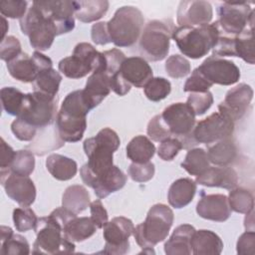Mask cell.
Returning a JSON list of instances; mask_svg holds the SVG:
<instances>
[{
	"label": "cell",
	"mask_w": 255,
	"mask_h": 255,
	"mask_svg": "<svg viewBox=\"0 0 255 255\" xmlns=\"http://www.w3.org/2000/svg\"><path fill=\"white\" fill-rule=\"evenodd\" d=\"M77 214L59 207L53 210L48 216L38 218L35 227L36 240L33 245L34 254H60L75 251L74 242L64 235V228L67 223L76 217Z\"/></svg>",
	"instance_id": "cell-1"
},
{
	"label": "cell",
	"mask_w": 255,
	"mask_h": 255,
	"mask_svg": "<svg viewBox=\"0 0 255 255\" xmlns=\"http://www.w3.org/2000/svg\"><path fill=\"white\" fill-rule=\"evenodd\" d=\"M90 111L83 90H76L66 96L56 118V128L63 141L76 142L82 139L87 128L86 116Z\"/></svg>",
	"instance_id": "cell-2"
},
{
	"label": "cell",
	"mask_w": 255,
	"mask_h": 255,
	"mask_svg": "<svg viewBox=\"0 0 255 255\" xmlns=\"http://www.w3.org/2000/svg\"><path fill=\"white\" fill-rule=\"evenodd\" d=\"M173 212L165 204L157 203L152 205L144 222L134 227L133 236L143 253H154L153 247L163 241L172 226Z\"/></svg>",
	"instance_id": "cell-3"
},
{
	"label": "cell",
	"mask_w": 255,
	"mask_h": 255,
	"mask_svg": "<svg viewBox=\"0 0 255 255\" xmlns=\"http://www.w3.org/2000/svg\"><path fill=\"white\" fill-rule=\"evenodd\" d=\"M121 144L118 133L110 128H104L96 136L84 141V150L88 162L81 168L92 175H100L108 171L113 165V154Z\"/></svg>",
	"instance_id": "cell-4"
},
{
	"label": "cell",
	"mask_w": 255,
	"mask_h": 255,
	"mask_svg": "<svg viewBox=\"0 0 255 255\" xmlns=\"http://www.w3.org/2000/svg\"><path fill=\"white\" fill-rule=\"evenodd\" d=\"M217 37L218 29L214 22L200 26H179L174 28L171 38L184 56L199 59L214 47Z\"/></svg>",
	"instance_id": "cell-5"
},
{
	"label": "cell",
	"mask_w": 255,
	"mask_h": 255,
	"mask_svg": "<svg viewBox=\"0 0 255 255\" xmlns=\"http://www.w3.org/2000/svg\"><path fill=\"white\" fill-rule=\"evenodd\" d=\"M143 16L134 6L119 8L113 18L107 22L111 41L117 47H130L140 37L143 27Z\"/></svg>",
	"instance_id": "cell-6"
},
{
	"label": "cell",
	"mask_w": 255,
	"mask_h": 255,
	"mask_svg": "<svg viewBox=\"0 0 255 255\" xmlns=\"http://www.w3.org/2000/svg\"><path fill=\"white\" fill-rule=\"evenodd\" d=\"M174 28L171 20H152L144 26L138 39V49L144 60L156 62L167 56Z\"/></svg>",
	"instance_id": "cell-7"
},
{
	"label": "cell",
	"mask_w": 255,
	"mask_h": 255,
	"mask_svg": "<svg viewBox=\"0 0 255 255\" xmlns=\"http://www.w3.org/2000/svg\"><path fill=\"white\" fill-rule=\"evenodd\" d=\"M59 71L70 79H80L91 72L106 70V60L103 53L98 52L93 45L82 42L76 45L73 55L62 59L58 65Z\"/></svg>",
	"instance_id": "cell-8"
},
{
	"label": "cell",
	"mask_w": 255,
	"mask_h": 255,
	"mask_svg": "<svg viewBox=\"0 0 255 255\" xmlns=\"http://www.w3.org/2000/svg\"><path fill=\"white\" fill-rule=\"evenodd\" d=\"M58 98L38 92L25 94L22 110L17 118L38 128L51 126L57 118Z\"/></svg>",
	"instance_id": "cell-9"
},
{
	"label": "cell",
	"mask_w": 255,
	"mask_h": 255,
	"mask_svg": "<svg viewBox=\"0 0 255 255\" xmlns=\"http://www.w3.org/2000/svg\"><path fill=\"white\" fill-rule=\"evenodd\" d=\"M161 118L170 134L180 140L183 148H190L198 144L192 135L195 115L186 103L171 104L163 110Z\"/></svg>",
	"instance_id": "cell-10"
},
{
	"label": "cell",
	"mask_w": 255,
	"mask_h": 255,
	"mask_svg": "<svg viewBox=\"0 0 255 255\" xmlns=\"http://www.w3.org/2000/svg\"><path fill=\"white\" fill-rule=\"evenodd\" d=\"M20 28L29 37L31 46L40 51L49 50L57 36L54 25L33 4L20 19Z\"/></svg>",
	"instance_id": "cell-11"
},
{
	"label": "cell",
	"mask_w": 255,
	"mask_h": 255,
	"mask_svg": "<svg viewBox=\"0 0 255 255\" xmlns=\"http://www.w3.org/2000/svg\"><path fill=\"white\" fill-rule=\"evenodd\" d=\"M218 27L225 33L237 36L254 21V12L247 2H223L217 9Z\"/></svg>",
	"instance_id": "cell-12"
},
{
	"label": "cell",
	"mask_w": 255,
	"mask_h": 255,
	"mask_svg": "<svg viewBox=\"0 0 255 255\" xmlns=\"http://www.w3.org/2000/svg\"><path fill=\"white\" fill-rule=\"evenodd\" d=\"M103 228V236L106 244L101 253L122 255L128 252V238L133 235L134 231V226L130 219L124 216L115 217L111 221H108Z\"/></svg>",
	"instance_id": "cell-13"
},
{
	"label": "cell",
	"mask_w": 255,
	"mask_h": 255,
	"mask_svg": "<svg viewBox=\"0 0 255 255\" xmlns=\"http://www.w3.org/2000/svg\"><path fill=\"white\" fill-rule=\"evenodd\" d=\"M234 130V122L217 112L198 122L194 126L192 135L197 143H212L230 138Z\"/></svg>",
	"instance_id": "cell-14"
},
{
	"label": "cell",
	"mask_w": 255,
	"mask_h": 255,
	"mask_svg": "<svg viewBox=\"0 0 255 255\" xmlns=\"http://www.w3.org/2000/svg\"><path fill=\"white\" fill-rule=\"evenodd\" d=\"M54 25L57 35H62L75 28L74 1H34L32 3Z\"/></svg>",
	"instance_id": "cell-15"
},
{
	"label": "cell",
	"mask_w": 255,
	"mask_h": 255,
	"mask_svg": "<svg viewBox=\"0 0 255 255\" xmlns=\"http://www.w3.org/2000/svg\"><path fill=\"white\" fill-rule=\"evenodd\" d=\"M197 69L212 85L230 86L240 79V70L232 61L215 56L206 58Z\"/></svg>",
	"instance_id": "cell-16"
},
{
	"label": "cell",
	"mask_w": 255,
	"mask_h": 255,
	"mask_svg": "<svg viewBox=\"0 0 255 255\" xmlns=\"http://www.w3.org/2000/svg\"><path fill=\"white\" fill-rule=\"evenodd\" d=\"M0 181L9 198L21 206H30L36 199V187L29 176L0 170Z\"/></svg>",
	"instance_id": "cell-17"
},
{
	"label": "cell",
	"mask_w": 255,
	"mask_h": 255,
	"mask_svg": "<svg viewBox=\"0 0 255 255\" xmlns=\"http://www.w3.org/2000/svg\"><path fill=\"white\" fill-rule=\"evenodd\" d=\"M80 174L84 183L92 187L99 198H105L122 189L127 182V175L117 165H113L108 171L100 175H92L82 168Z\"/></svg>",
	"instance_id": "cell-18"
},
{
	"label": "cell",
	"mask_w": 255,
	"mask_h": 255,
	"mask_svg": "<svg viewBox=\"0 0 255 255\" xmlns=\"http://www.w3.org/2000/svg\"><path fill=\"white\" fill-rule=\"evenodd\" d=\"M252 99V88L247 84L241 83L226 93L224 100L218 105L219 113L233 122L240 120L246 114Z\"/></svg>",
	"instance_id": "cell-19"
},
{
	"label": "cell",
	"mask_w": 255,
	"mask_h": 255,
	"mask_svg": "<svg viewBox=\"0 0 255 255\" xmlns=\"http://www.w3.org/2000/svg\"><path fill=\"white\" fill-rule=\"evenodd\" d=\"M212 16L213 10L209 2L189 0L179 3L176 20L179 26H200L209 24Z\"/></svg>",
	"instance_id": "cell-20"
},
{
	"label": "cell",
	"mask_w": 255,
	"mask_h": 255,
	"mask_svg": "<svg viewBox=\"0 0 255 255\" xmlns=\"http://www.w3.org/2000/svg\"><path fill=\"white\" fill-rule=\"evenodd\" d=\"M197 214L204 219L223 222L231 215L228 198L224 194L203 195L196 205Z\"/></svg>",
	"instance_id": "cell-21"
},
{
	"label": "cell",
	"mask_w": 255,
	"mask_h": 255,
	"mask_svg": "<svg viewBox=\"0 0 255 255\" xmlns=\"http://www.w3.org/2000/svg\"><path fill=\"white\" fill-rule=\"evenodd\" d=\"M110 79L111 77L104 70L95 71L88 78L83 96L90 110L99 106L112 91Z\"/></svg>",
	"instance_id": "cell-22"
},
{
	"label": "cell",
	"mask_w": 255,
	"mask_h": 255,
	"mask_svg": "<svg viewBox=\"0 0 255 255\" xmlns=\"http://www.w3.org/2000/svg\"><path fill=\"white\" fill-rule=\"evenodd\" d=\"M195 182L209 187H221L231 190L237 186V172L230 166H209L203 173L196 176Z\"/></svg>",
	"instance_id": "cell-23"
},
{
	"label": "cell",
	"mask_w": 255,
	"mask_h": 255,
	"mask_svg": "<svg viewBox=\"0 0 255 255\" xmlns=\"http://www.w3.org/2000/svg\"><path fill=\"white\" fill-rule=\"evenodd\" d=\"M120 72L124 79L135 88H142L152 78V69L141 57L126 58Z\"/></svg>",
	"instance_id": "cell-24"
},
{
	"label": "cell",
	"mask_w": 255,
	"mask_h": 255,
	"mask_svg": "<svg viewBox=\"0 0 255 255\" xmlns=\"http://www.w3.org/2000/svg\"><path fill=\"white\" fill-rule=\"evenodd\" d=\"M191 253L194 255H217L222 252L221 238L211 230H195L190 241Z\"/></svg>",
	"instance_id": "cell-25"
},
{
	"label": "cell",
	"mask_w": 255,
	"mask_h": 255,
	"mask_svg": "<svg viewBox=\"0 0 255 255\" xmlns=\"http://www.w3.org/2000/svg\"><path fill=\"white\" fill-rule=\"evenodd\" d=\"M195 228L190 224L177 226L169 239L164 243V252L167 255H189L191 254L190 241Z\"/></svg>",
	"instance_id": "cell-26"
},
{
	"label": "cell",
	"mask_w": 255,
	"mask_h": 255,
	"mask_svg": "<svg viewBox=\"0 0 255 255\" xmlns=\"http://www.w3.org/2000/svg\"><path fill=\"white\" fill-rule=\"evenodd\" d=\"M7 69L11 77L22 83H33L40 73V69L33 57L23 52L7 63Z\"/></svg>",
	"instance_id": "cell-27"
},
{
	"label": "cell",
	"mask_w": 255,
	"mask_h": 255,
	"mask_svg": "<svg viewBox=\"0 0 255 255\" xmlns=\"http://www.w3.org/2000/svg\"><path fill=\"white\" fill-rule=\"evenodd\" d=\"M196 192V182L191 178H178L168 189V203L174 208H182L189 204Z\"/></svg>",
	"instance_id": "cell-28"
},
{
	"label": "cell",
	"mask_w": 255,
	"mask_h": 255,
	"mask_svg": "<svg viewBox=\"0 0 255 255\" xmlns=\"http://www.w3.org/2000/svg\"><path fill=\"white\" fill-rule=\"evenodd\" d=\"M46 167L54 178L62 181L73 178L78 171V165L74 159L59 153H53L47 157Z\"/></svg>",
	"instance_id": "cell-29"
},
{
	"label": "cell",
	"mask_w": 255,
	"mask_h": 255,
	"mask_svg": "<svg viewBox=\"0 0 255 255\" xmlns=\"http://www.w3.org/2000/svg\"><path fill=\"white\" fill-rule=\"evenodd\" d=\"M107 0L74 1L75 17L83 23H91L101 19L109 9Z\"/></svg>",
	"instance_id": "cell-30"
},
{
	"label": "cell",
	"mask_w": 255,
	"mask_h": 255,
	"mask_svg": "<svg viewBox=\"0 0 255 255\" xmlns=\"http://www.w3.org/2000/svg\"><path fill=\"white\" fill-rule=\"evenodd\" d=\"M90 203L89 191L83 185H71L63 193L62 206L76 214L86 210Z\"/></svg>",
	"instance_id": "cell-31"
},
{
	"label": "cell",
	"mask_w": 255,
	"mask_h": 255,
	"mask_svg": "<svg viewBox=\"0 0 255 255\" xmlns=\"http://www.w3.org/2000/svg\"><path fill=\"white\" fill-rule=\"evenodd\" d=\"M206 152L209 162L217 166H226L236 158L237 147L230 138H225L209 145Z\"/></svg>",
	"instance_id": "cell-32"
},
{
	"label": "cell",
	"mask_w": 255,
	"mask_h": 255,
	"mask_svg": "<svg viewBox=\"0 0 255 255\" xmlns=\"http://www.w3.org/2000/svg\"><path fill=\"white\" fill-rule=\"evenodd\" d=\"M97 226L91 217H74L64 228V235L72 242H82L95 234Z\"/></svg>",
	"instance_id": "cell-33"
},
{
	"label": "cell",
	"mask_w": 255,
	"mask_h": 255,
	"mask_svg": "<svg viewBox=\"0 0 255 255\" xmlns=\"http://www.w3.org/2000/svg\"><path fill=\"white\" fill-rule=\"evenodd\" d=\"M1 248L0 253L6 255L29 254L30 245L25 237L14 234L13 230L7 226H1Z\"/></svg>",
	"instance_id": "cell-34"
},
{
	"label": "cell",
	"mask_w": 255,
	"mask_h": 255,
	"mask_svg": "<svg viewBox=\"0 0 255 255\" xmlns=\"http://www.w3.org/2000/svg\"><path fill=\"white\" fill-rule=\"evenodd\" d=\"M127 156L132 162H147L155 152V146L145 135L134 136L127 145Z\"/></svg>",
	"instance_id": "cell-35"
},
{
	"label": "cell",
	"mask_w": 255,
	"mask_h": 255,
	"mask_svg": "<svg viewBox=\"0 0 255 255\" xmlns=\"http://www.w3.org/2000/svg\"><path fill=\"white\" fill-rule=\"evenodd\" d=\"M62 76L53 68L41 71L33 82L34 92H38L47 96L56 97L60 88Z\"/></svg>",
	"instance_id": "cell-36"
},
{
	"label": "cell",
	"mask_w": 255,
	"mask_h": 255,
	"mask_svg": "<svg viewBox=\"0 0 255 255\" xmlns=\"http://www.w3.org/2000/svg\"><path fill=\"white\" fill-rule=\"evenodd\" d=\"M253 23L250 22L247 27L235 38L236 57L241 58L246 63L253 65L255 62L254 55V39H253Z\"/></svg>",
	"instance_id": "cell-37"
},
{
	"label": "cell",
	"mask_w": 255,
	"mask_h": 255,
	"mask_svg": "<svg viewBox=\"0 0 255 255\" xmlns=\"http://www.w3.org/2000/svg\"><path fill=\"white\" fill-rule=\"evenodd\" d=\"M181 166L191 175H200L209 167L207 152L203 148H191L187 151Z\"/></svg>",
	"instance_id": "cell-38"
},
{
	"label": "cell",
	"mask_w": 255,
	"mask_h": 255,
	"mask_svg": "<svg viewBox=\"0 0 255 255\" xmlns=\"http://www.w3.org/2000/svg\"><path fill=\"white\" fill-rule=\"evenodd\" d=\"M3 110L11 115L18 117L23 106L25 94L14 87H4L0 91Z\"/></svg>",
	"instance_id": "cell-39"
},
{
	"label": "cell",
	"mask_w": 255,
	"mask_h": 255,
	"mask_svg": "<svg viewBox=\"0 0 255 255\" xmlns=\"http://www.w3.org/2000/svg\"><path fill=\"white\" fill-rule=\"evenodd\" d=\"M228 203L230 209L237 212L246 214L254 207V198L252 193L242 187H235L229 192Z\"/></svg>",
	"instance_id": "cell-40"
},
{
	"label": "cell",
	"mask_w": 255,
	"mask_h": 255,
	"mask_svg": "<svg viewBox=\"0 0 255 255\" xmlns=\"http://www.w3.org/2000/svg\"><path fill=\"white\" fill-rule=\"evenodd\" d=\"M171 91V84L161 77L151 78L143 87L144 95L151 102H159L165 99Z\"/></svg>",
	"instance_id": "cell-41"
},
{
	"label": "cell",
	"mask_w": 255,
	"mask_h": 255,
	"mask_svg": "<svg viewBox=\"0 0 255 255\" xmlns=\"http://www.w3.org/2000/svg\"><path fill=\"white\" fill-rule=\"evenodd\" d=\"M35 168V157L32 151L20 149L16 151L13 162L9 168L11 172L19 175L29 176Z\"/></svg>",
	"instance_id": "cell-42"
},
{
	"label": "cell",
	"mask_w": 255,
	"mask_h": 255,
	"mask_svg": "<svg viewBox=\"0 0 255 255\" xmlns=\"http://www.w3.org/2000/svg\"><path fill=\"white\" fill-rule=\"evenodd\" d=\"M13 222L17 231L26 232L35 229L38 217L30 207L22 206L13 210Z\"/></svg>",
	"instance_id": "cell-43"
},
{
	"label": "cell",
	"mask_w": 255,
	"mask_h": 255,
	"mask_svg": "<svg viewBox=\"0 0 255 255\" xmlns=\"http://www.w3.org/2000/svg\"><path fill=\"white\" fill-rule=\"evenodd\" d=\"M215 24L218 29V37L217 41L212 48V56L215 57H236L235 53V38L236 36L227 34L223 32L217 25L216 21Z\"/></svg>",
	"instance_id": "cell-44"
},
{
	"label": "cell",
	"mask_w": 255,
	"mask_h": 255,
	"mask_svg": "<svg viewBox=\"0 0 255 255\" xmlns=\"http://www.w3.org/2000/svg\"><path fill=\"white\" fill-rule=\"evenodd\" d=\"M186 104L191 108L195 116H201L212 106L213 96L209 91L192 92L188 96Z\"/></svg>",
	"instance_id": "cell-45"
},
{
	"label": "cell",
	"mask_w": 255,
	"mask_h": 255,
	"mask_svg": "<svg viewBox=\"0 0 255 255\" xmlns=\"http://www.w3.org/2000/svg\"><path fill=\"white\" fill-rule=\"evenodd\" d=\"M189 61L181 55H172L165 62V71L167 75L174 79L183 78L190 73Z\"/></svg>",
	"instance_id": "cell-46"
},
{
	"label": "cell",
	"mask_w": 255,
	"mask_h": 255,
	"mask_svg": "<svg viewBox=\"0 0 255 255\" xmlns=\"http://www.w3.org/2000/svg\"><path fill=\"white\" fill-rule=\"evenodd\" d=\"M154 164L147 162H132L128 167V175L133 181L146 182L154 175Z\"/></svg>",
	"instance_id": "cell-47"
},
{
	"label": "cell",
	"mask_w": 255,
	"mask_h": 255,
	"mask_svg": "<svg viewBox=\"0 0 255 255\" xmlns=\"http://www.w3.org/2000/svg\"><path fill=\"white\" fill-rule=\"evenodd\" d=\"M146 132L147 135L154 141H162L168 137H171V134L164 124L161 115H156L149 121Z\"/></svg>",
	"instance_id": "cell-48"
},
{
	"label": "cell",
	"mask_w": 255,
	"mask_h": 255,
	"mask_svg": "<svg viewBox=\"0 0 255 255\" xmlns=\"http://www.w3.org/2000/svg\"><path fill=\"white\" fill-rule=\"evenodd\" d=\"M27 1L23 0H7L0 2V11L2 16L21 19L27 12Z\"/></svg>",
	"instance_id": "cell-49"
},
{
	"label": "cell",
	"mask_w": 255,
	"mask_h": 255,
	"mask_svg": "<svg viewBox=\"0 0 255 255\" xmlns=\"http://www.w3.org/2000/svg\"><path fill=\"white\" fill-rule=\"evenodd\" d=\"M21 44L14 36H6L1 40L0 44V58L9 63L21 54Z\"/></svg>",
	"instance_id": "cell-50"
},
{
	"label": "cell",
	"mask_w": 255,
	"mask_h": 255,
	"mask_svg": "<svg viewBox=\"0 0 255 255\" xmlns=\"http://www.w3.org/2000/svg\"><path fill=\"white\" fill-rule=\"evenodd\" d=\"M182 148L183 146L179 139L175 137H168L160 141V144L157 149V154L162 160L170 161L178 154V152Z\"/></svg>",
	"instance_id": "cell-51"
},
{
	"label": "cell",
	"mask_w": 255,
	"mask_h": 255,
	"mask_svg": "<svg viewBox=\"0 0 255 255\" xmlns=\"http://www.w3.org/2000/svg\"><path fill=\"white\" fill-rule=\"evenodd\" d=\"M212 87V84L199 72L196 68L191 73V76L186 80L183 91L184 92H205Z\"/></svg>",
	"instance_id": "cell-52"
},
{
	"label": "cell",
	"mask_w": 255,
	"mask_h": 255,
	"mask_svg": "<svg viewBox=\"0 0 255 255\" xmlns=\"http://www.w3.org/2000/svg\"><path fill=\"white\" fill-rule=\"evenodd\" d=\"M106 60V70L105 72L112 77L114 74L118 73L121 69V66L123 62L126 59L125 54L117 48H114L112 50H108L103 52Z\"/></svg>",
	"instance_id": "cell-53"
},
{
	"label": "cell",
	"mask_w": 255,
	"mask_h": 255,
	"mask_svg": "<svg viewBox=\"0 0 255 255\" xmlns=\"http://www.w3.org/2000/svg\"><path fill=\"white\" fill-rule=\"evenodd\" d=\"M11 130L14 135L23 141L32 140L37 133V128L22 121L19 118H16L11 124Z\"/></svg>",
	"instance_id": "cell-54"
},
{
	"label": "cell",
	"mask_w": 255,
	"mask_h": 255,
	"mask_svg": "<svg viewBox=\"0 0 255 255\" xmlns=\"http://www.w3.org/2000/svg\"><path fill=\"white\" fill-rule=\"evenodd\" d=\"M91 218L97 228H103L108 222V212L100 199H96L90 203Z\"/></svg>",
	"instance_id": "cell-55"
},
{
	"label": "cell",
	"mask_w": 255,
	"mask_h": 255,
	"mask_svg": "<svg viewBox=\"0 0 255 255\" xmlns=\"http://www.w3.org/2000/svg\"><path fill=\"white\" fill-rule=\"evenodd\" d=\"M255 233L254 231H245L239 238L236 244L238 254L253 255L255 250Z\"/></svg>",
	"instance_id": "cell-56"
},
{
	"label": "cell",
	"mask_w": 255,
	"mask_h": 255,
	"mask_svg": "<svg viewBox=\"0 0 255 255\" xmlns=\"http://www.w3.org/2000/svg\"><path fill=\"white\" fill-rule=\"evenodd\" d=\"M92 40L97 45H107L111 43V38L108 32L107 22H99L92 26L91 30Z\"/></svg>",
	"instance_id": "cell-57"
},
{
	"label": "cell",
	"mask_w": 255,
	"mask_h": 255,
	"mask_svg": "<svg viewBox=\"0 0 255 255\" xmlns=\"http://www.w3.org/2000/svg\"><path fill=\"white\" fill-rule=\"evenodd\" d=\"M110 84H111V90H113L119 96L127 95L131 88V86L124 79L120 71L111 77Z\"/></svg>",
	"instance_id": "cell-58"
},
{
	"label": "cell",
	"mask_w": 255,
	"mask_h": 255,
	"mask_svg": "<svg viewBox=\"0 0 255 255\" xmlns=\"http://www.w3.org/2000/svg\"><path fill=\"white\" fill-rule=\"evenodd\" d=\"M1 163H0V170H9L13 159L15 157L16 151L8 144L6 141L1 138ZM10 171V170H9Z\"/></svg>",
	"instance_id": "cell-59"
},
{
	"label": "cell",
	"mask_w": 255,
	"mask_h": 255,
	"mask_svg": "<svg viewBox=\"0 0 255 255\" xmlns=\"http://www.w3.org/2000/svg\"><path fill=\"white\" fill-rule=\"evenodd\" d=\"M254 211L253 209L246 213V217L244 219V226L247 231H254Z\"/></svg>",
	"instance_id": "cell-60"
},
{
	"label": "cell",
	"mask_w": 255,
	"mask_h": 255,
	"mask_svg": "<svg viewBox=\"0 0 255 255\" xmlns=\"http://www.w3.org/2000/svg\"><path fill=\"white\" fill-rule=\"evenodd\" d=\"M2 25H3V31H2L1 40H3V39L6 37V36H5V34H6L7 30H8V28H9L8 23H7V21H6V19H5V17H4V16H2Z\"/></svg>",
	"instance_id": "cell-61"
}]
</instances>
